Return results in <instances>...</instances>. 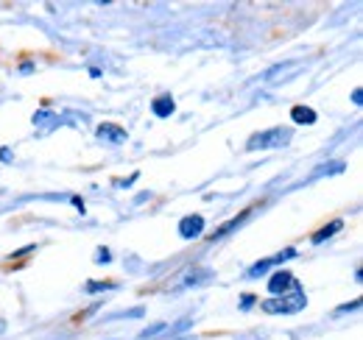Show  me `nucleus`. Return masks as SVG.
Instances as JSON below:
<instances>
[{
    "label": "nucleus",
    "instance_id": "1",
    "mask_svg": "<svg viewBox=\"0 0 363 340\" xmlns=\"http://www.w3.org/2000/svg\"><path fill=\"white\" fill-rule=\"evenodd\" d=\"M305 307V296H302V290L299 293H294V298H282V301H263V310L266 312H296V310H302Z\"/></svg>",
    "mask_w": 363,
    "mask_h": 340
},
{
    "label": "nucleus",
    "instance_id": "2",
    "mask_svg": "<svg viewBox=\"0 0 363 340\" xmlns=\"http://www.w3.org/2000/svg\"><path fill=\"white\" fill-rule=\"evenodd\" d=\"M269 290H272L274 296H282L288 290H299V285H296V279L288 271H277V273H272V279H269Z\"/></svg>",
    "mask_w": 363,
    "mask_h": 340
},
{
    "label": "nucleus",
    "instance_id": "3",
    "mask_svg": "<svg viewBox=\"0 0 363 340\" xmlns=\"http://www.w3.org/2000/svg\"><path fill=\"white\" fill-rule=\"evenodd\" d=\"M204 232V217L201 215H187L179 220V237L184 240H196Z\"/></svg>",
    "mask_w": 363,
    "mask_h": 340
},
{
    "label": "nucleus",
    "instance_id": "4",
    "mask_svg": "<svg viewBox=\"0 0 363 340\" xmlns=\"http://www.w3.org/2000/svg\"><path fill=\"white\" fill-rule=\"evenodd\" d=\"M277 140H288V134H282V131H269V134H257V137H252V142H249V148H257V145H263V148H274V142Z\"/></svg>",
    "mask_w": 363,
    "mask_h": 340
},
{
    "label": "nucleus",
    "instance_id": "5",
    "mask_svg": "<svg viewBox=\"0 0 363 340\" xmlns=\"http://www.w3.org/2000/svg\"><path fill=\"white\" fill-rule=\"evenodd\" d=\"M151 109H154V115H157V118H171L177 106H174V98H171V95H160V98L154 101V106H151Z\"/></svg>",
    "mask_w": 363,
    "mask_h": 340
},
{
    "label": "nucleus",
    "instance_id": "6",
    "mask_svg": "<svg viewBox=\"0 0 363 340\" xmlns=\"http://www.w3.org/2000/svg\"><path fill=\"white\" fill-rule=\"evenodd\" d=\"M291 120L294 123H316V112L308 106H294L291 109Z\"/></svg>",
    "mask_w": 363,
    "mask_h": 340
},
{
    "label": "nucleus",
    "instance_id": "7",
    "mask_svg": "<svg viewBox=\"0 0 363 340\" xmlns=\"http://www.w3.org/2000/svg\"><path fill=\"white\" fill-rule=\"evenodd\" d=\"M98 134H101V137H112L115 142H121V140H126V131H121V128L115 131V128H112V123H104V126L98 128Z\"/></svg>",
    "mask_w": 363,
    "mask_h": 340
},
{
    "label": "nucleus",
    "instance_id": "8",
    "mask_svg": "<svg viewBox=\"0 0 363 340\" xmlns=\"http://www.w3.org/2000/svg\"><path fill=\"white\" fill-rule=\"evenodd\" d=\"M338 229H341V220H333V223H330L327 229H321V232H316V237H313V243H324V240H327L330 234H335Z\"/></svg>",
    "mask_w": 363,
    "mask_h": 340
},
{
    "label": "nucleus",
    "instance_id": "9",
    "mask_svg": "<svg viewBox=\"0 0 363 340\" xmlns=\"http://www.w3.org/2000/svg\"><path fill=\"white\" fill-rule=\"evenodd\" d=\"M246 215H249V212H243V215H240V217H235V220H229V223H224V226H221V229L216 232V237H221V234H227L229 229H235L238 223H243V220H246Z\"/></svg>",
    "mask_w": 363,
    "mask_h": 340
}]
</instances>
